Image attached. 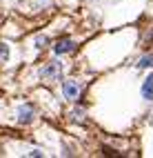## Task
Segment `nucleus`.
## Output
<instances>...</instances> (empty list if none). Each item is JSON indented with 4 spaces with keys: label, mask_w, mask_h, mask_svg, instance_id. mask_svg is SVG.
Masks as SVG:
<instances>
[{
    "label": "nucleus",
    "mask_w": 153,
    "mask_h": 158,
    "mask_svg": "<svg viewBox=\"0 0 153 158\" xmlns=\"http://www.w3.org/2000/svg\"><path fill=\"white\" fill-rule=\"evenodd\" d=\"M53 51L58 56L60 54H73V51H76V43L69 40V38H62V40H58V43L53 45Z\"/></svg>",
    "instance_id": "nucleus-3"
},
{
    "label": "nucleus",
    "mask_w": 153,
    "mask_h": 158,
    "mask_svg": "<svg viewBox=\"0 0 153 158\" xmlns=\"http://www.w3.org/2000/svg\"><path fill=\"white\" fill-rule=\"evenodd\" d=\"M9 60V47L0 43V62H7Z\"/></svg>",
    "instance_id": "nucleus-8"
},
{
    "label": "nucleus",
    "mask_w": 153,
    "mask_h": 158,
    "mask_svg": "<svg viewBox=\"0 0 153 158\" xmlns=\"http://www.w3.org/2000/svg\"><path fill=\"white\" fill-rule=\"evenodd\" d=\"M47 43H49V40H47L45 36H38V38H36V47H38V49H42V47H47Z\"/></svg>",
    "instance_id": "nucleus-9"
},
{
    "label": "nucleus",
    "mask_w": 153,
    "mask_h": 158,
    "mask_svg": "<svg viewBox=\"0 0 153 158\" xmlns=\"http://www.w3.org/2000/svg\"><path fill=\"white\" fill-rule=\"evenodd\" d=\"M60 76H62V65L58 60H49L40 71V78L47 82H56V80H60Z\"/></svg>",
    "instance_id": "nucleus-1"
},
{
    "label": "nucleus",
    "mask_w": 153,
    "mask_h": 158,
    "mask_svg": "<svg viewBox=\"0 0 153 158\" xmlns=\"http://www.w3.org/2000/svg\"><path fill=\"white\" fill-rule=\"evenodd\" d=\"M142 96H144V100H153V73H149V78L142 85Z\"/></svg>",
    "instance_id": "nucleus-5"
},
{
    "label": "nucleus",
    "mask_w": 153,
    "mask_h": 158,
    "mask_svg": "<svg viewBox=\"0 0 153 158\" xmlns=\"http://www.w3.org/2000/svg\"><path fill=\"white\" fill-rule=\"evenodd\" d=\"M84 109L82 107H76L73 111H71V120H76V123H84Z\"/></svg>",
    "instance_id": "nucleus-7"
},
{
    "label": "nucleus",
    "mask_w": 153,
    "mask_h": 158,
    "mask_svg": "<svg viewBox=\"0 0 153 158\" xmlns=\"http://www.w3.org/2000/svg\"><path fill=\"white\" fill-rule=\"evenodd\" d=\"M62 94H65V98H67V100H76L80 91H78V85H76L73 80H65V85H62Z\"/></svg>",
    "instance_id": "nucleus-4"
},
{
    "label": "nucleus",
    "mask_w": 153,
    "mask_h": 158,
    "mask_svg": "<svg viewBox=\"0 0 153 158\" xmlns=\"http://www.w3.org/2000/svg\"><path fill=\"white\" fill-rule=\"evenodd\" d=\"M33 118H36L33 107H31V105H22L20 111H18V123H20V125H31Z\"/></svg>",
    "instance_id": "nucleus-2"
},
{
    "label": "nucleus",
    "mask_w": 153,
    "mask_h": 158,
    "mask_svg": "<svg viewBox=\"0 0 153 158\" xmlns=\"http://www.w3.org/2000/svg\"><path fill=\"white\" fill-rule=\"evenodd\" d=\"M138 67H140V69H149V67H153V54L142 56V58L138 60Z\"/></svg>",
    "instance_id": "nucleus-6"
}]
</instances>
